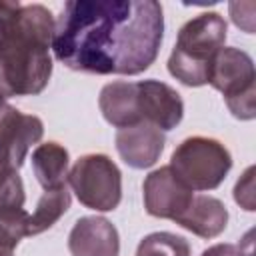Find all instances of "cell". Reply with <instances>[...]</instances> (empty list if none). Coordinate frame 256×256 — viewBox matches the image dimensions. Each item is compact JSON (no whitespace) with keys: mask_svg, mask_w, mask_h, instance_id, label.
<instances>
[{"mask_svg":"<svg viewBox=\"0 0 256 256\" xmlns=\"http://www.w3.org/2000/svg\"><path fill=\"white\" fill-rule=\"evenodd\" d=\"M78 202L96 212H110L122 200V172L106 154H84L68 172Z\"/></svg>","mask_w":256,"mask_h":256,"instance_id":"cell-6","label":"cell"},{"mask_svg":"<svg viewBox=\"0 0 256 256\" xmlns=\"http://www.w3.org/2000/svg\"><path fill=\"white\" fill-rule=\"evenodd\" d=\"M136 102L140 120L162 132L176 128L184 118L182 96L166 82L154 78L136 82Z\"/></svg>","mask_w":256,"mask_h":256,"instance_id":"cell-9","label":"cell"},{"mask_svg":"<svg viewBox=\"0 0 256 256\" xmlns=\"http://www.w3.org/2000/svg\"><path fill=\"white\" fill-rule=\"evenodd\" d=\"M226 20L218 12H202L188 20L176 36L168 58V72L184 86L208 84L214 56L226 42Z\"/></svg>","mask_w":256,"mask_h":256,"instance_id":"cell-3","label":"cell"},{"mask_svg":"<svg viewBox=\"0 0 256 256\" xmlns=\"http://www.w3.org/2000/svg\"><path fill=\"white\" fill-rule=\"evenodd\" d=\"M144 208L154 218L176 220L192 202L194 192L172 172L170 166L152 170L142 184Z\"/></svg>","mask_w":256,"mask_h":256,"instance_id":"cell-8","label":"cell"},{"mask_svg":"<svg viewBox=\"0 0 256 256\" xmlns=\"http://www.w3.org/2000/svg\"><path fill=\"white\" fill-rule=\"evenodd\" d=\"M70 156L58 142H44L32 150V172L42 190H56L66 186Z\"/></svg>","mask_w":256,"mask_h":256,"instance_id":"cell-14","label":"cell"},{"mask_svg":"<svg viewBox=\"0 0 256 256\" xmlns=\"http://www.w3.org/2000/svg\"><path fill=\"white\" fill-rule=\"evenodd\" d=\"M208 84L218 90L228 110L238 120H252L256 116V70L248 52L224 46L214 56Z\"/></svg>","mask_w":256,"mask_h":256,"instance_id":"cell-5","label":"cell"},{"mask_svg":"<svg viewBox=\"0 0 256 256\" xmlns=\"http://www.w3.org/2000/svg\"><path fill=\"white\" fill-rule=\"evenodd\" d=\"M4 104H6V98H4V96H2V94H0V108H2V106H4Z\"/></svg>","mask_w":256,"mask_h":256,"instance_id":"cell-20","label":"cell"},{"mask_svg":"<svg viewBox=\"0 0 256 256\" xmlns=\"http://www.w3.org/2000/svg\"><path fill=\"white\" fill-rule=\"evenodd\" d=\"M162 38L156 0H68L54 24L52 52L76 72L136 76L154 64Z\"/></svg>","mask_w":256,"mask_h":256,"instance_id":"cell-1","label":"cell"},{"mask_svg":"<svg viewBox=\"0 0 256 256\" xmlns=\"http://www.w3.org/2000/svg\"><path fill=\"white\" fill-rule=\"evenodd\" d=\"M28 212L24 208L0 210V256H14V248L26 236Z\"/></svg>","mask_w":256,"mask_h":256,"instance_id":"cell-17","label":"cell"},{"mask_svg":"<svg viewBox=\"0 0 256 256\" xmlns=\"http://www.w3.org/2000/svg\"><path fill=\"white\" fill-rule=\"evenodd\" d=\"M164 132L152 124L140 122L130 128H122L116 134V150L120 158L136 170L150 168L158 162L164 150Z\"/></svg>","mask_w":256,"mask_h":256,"instance_id":"cell-11","label":"cell"},{"mask_svg":"<svg viewBox=\"0 0 256 256\" xmlns=\"http://www.w3.org/2000/svg\"><path fill=\"white\" fill-rule=\"evenodd\" d=\"M72 196L66 186L56 188V190H44L34 212L28 214L26 222V236H36L52 228L70 208Z\"/></svg>","mask_w":256,"mask_h":256,"instance_id":"cell-15","label":"cell"},{"mask_svg":"<svg viewBox=\"0 0 256 256\" xmlns=\"http://www.w3.org/2000/svg\"><path fill=\"white\" fill-rule=\"evenodd\" d=\"M44 136V124L34 114L4 104L0 108V158L14 170H20L32 144Z\"/></svg>","mask_w":256,"mask_h":256,"instance_id":"cell-7","label":"cell"},{"mask_svg":"<svg viewBox=\"0 0 256 256\" xmlns=\"http://www.w3.org/2000/svg\"><path fill=\"white\" fill-rule=\"evenodd\" d=\"M168 166L192 192H208L224 182L232 168V156L216 138L190 136L176 146Z\"/></svg>","mask_w":256,"mask_h":256,"instance_id":"cell-4","label":"cell"},{"mask_svg":"<svg viewBox=\"0 0 256 256\" xmlns=\"http://www.w3.org/2000/svg\"><path fill=\"white\" fill-rule=\"evenodd\" d=\"M200 256H242V250L236 244H228V242H220L214 246H208Z\"/></svg>","mask_w":256,"mask_h":256,"instance_id":"cell-19","label":"cell"},{"mask_svg":"<svg viewBox=\"0 0 256 256\" xmlns=\"http://www.w3.org/2000/svg\"><path fill=\"white\" fill-rule=\"evenodd\" d=\"M54 16L42 4L0 0V94L36 96L52 76Z\"/></svg>","mask_w":256,"mask_h":256,"instance_id":"cell-2","label":"cell"},{"mask_svg":"<svg viewBox=\"0 0 256 256\" xmlns=\"http://www.w3.org/2000/svg\"><path fill=\"white\" fill-rule=\"evenodd\" d=\"M254 172H256L254 166L246 168V172L240 176V180L234 186V200H236V204H240L248 212L256 210V206H254Z\"/></svg>","mask_w":256,"mask_h":256,"instance_id":"cell-18","label":"cell"},{"mask_svg":"<svg viewBox=\"0 0 256 256\" xmlns=\"http://www.w3.org/2000/svg\"><path fill=\"white\" fill-rule=\"evenodd\" d=\"M184 230L200 236V238H216L226 230L228 210L222 200L206 194H198L192 198L188 208L174 220Z\"/></svg>","mask_w":256,"mask_h":256,"instance_id":"cell-12","label":"cell"},{"mask_svg":"<svg viewBox=\"0 0 256 256\" xmlns=\"http://www.w3.org/2000/svg\"><path fill=\"white\" fill-rule=\"evenodd\" d=\"M68 250L72 256H118L120 236L104 216H82L68 234Z\"/></svg>","mask_w":256,"mask_h":256,"instance_id":"cell-10","label":"cell"},{"mask_svg":"<svg viewBox=\"0 0 256 256\" xmlns=\"http://www.w3.org/2000/svg\"><path fill=\"white\" fill-rule=\"evenodd\" d=\"M98 106L108 124L114 128H130L140 124L138 116V102H136V82H124L116 80L106 84L100 90Z\"/></svg>","mask_w":256,"mask_h":256,"instance_id":"cell-13","label":"cell"},{"mask_svg":"<svg viewBox=\"0 0 256 256\" xmlns=\"http://www.w3.org/2000/svg\"><path fill=\"white\" fill-rule=\"evenodd\" d=\"M136 256H190V244L172 232H152L140 240Z\"/></svg>","mask_w":256,"mask_h":256,"instance_id":"cell-16","label":"cell"}]
</instances>
